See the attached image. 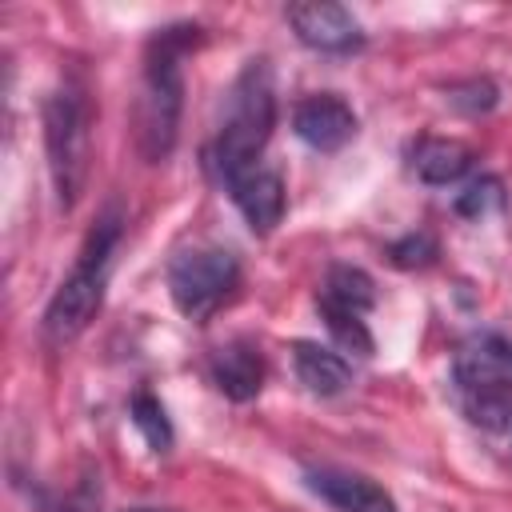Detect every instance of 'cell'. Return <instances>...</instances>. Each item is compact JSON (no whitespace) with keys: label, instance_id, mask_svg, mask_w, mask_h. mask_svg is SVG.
I'll return each mask as SVG.
<instances>
[{"label":"cell","instance_id":"cell-12","mask_svg":"<svg viewBox=\"0 0 512 512\" xmlns=\"http://www.w3.org/2000/svg\"><path fill=\"white\" fill-rule=\"evenodd\" d=\"M476 164V152L464 144V140H448V136H424L408 148V168L416 180L432 184V188H444V184H456L468 168Z\"/></svg>","mask_w":512,"mask_h":512},{"label":"cell","instance_id":"cell-11","mask_svg":"<svg viewBox=\"0 0 512 512\" xmlns=\"http://www.w3.org/2000/svg\"><path fill=\"white\" fill-rule=\"evenodd\" d=\"M228 192L256 236L276 232V224L284 220V180L276 168H252L248 176L228 184Z\"/></svg>","mask_w":512,"mask_h":512},{"label":"cell","instance_id":"cell-9","mask_svg":"<svg viewBox=\"0 0 512 512\" xmlns=\"http://www.w3.org/2000/svg\"><path fill=\"white\" fill-rule=\"evenodd\" d=\"M304 484L328 500L340 512H396V500L388 488H380L376 480L360 476V472H344V468H308Z\"/></svg>","mask_w":512,"mask_h":512},{"label":"cell","instance_id":"cell-20","mask_svg":"<svg viewBox=\"0 0 512 512\" xmlns=\"http://www.w3.org/2000/svg\"><path fill=\"white\" fill-rule=\"evenodd\" d=\"M448 104L468 112V116H480V112H492L500 104V88L488 76H472V80L448 88Z\"/></svg>","mask_w":512,"mask_h":512},{"label":"cell","instance_id":"cell-8","mask_svg":"<svg viewBox=\"0 0 512 512\" xmlns=\"http://www.w3.org/2000/svg\"><path fill=\"white\" fill-rule=\"evenodd\" d=\"M292 128H296V136L308 148H316V152H340L356 136V112H352V104L344 96L316 92V96H304L292 108Z\"/></svg>","mask_w":512,"mask_h":512},{"label":"cell","instance_id":"cell-21","mask_svg":"<svg viewBox=\"0 0 512 512\" xmlns=\"http://www.w3.org/2000/svg\"><path fill=\"white\" fill-rule=\"evenodd\" d=\"M48 512H100V476L92 468H84L80 484L72 492H64L56 504H48Z\"/></svg>","mask_w":512,"mask_h":512},{"label":"cell","instance_id":"cell-3","mask_svg":"<svg viewBox=\"0 0 512 512\" xmlns=\"http://www.w3.org/2000/svg\"><path fill=\"white\" fill-rule=\"evenodd\" d=\"M116 240H120V216L108 212L96 220V228L88 232V240L80 248V260L72 264V272L60 280V288L52 292V300L44 308V336L52 344L76 340L92 324V316L100 312Z\"/></svg>","mask_w":512,"mask_h":512},{"label":"cell","instance_id":"cell-19","mask_svg":"<svg viewBox=\"0 0 512 512\" xmlns=\"http://www.w3.org/2000/svg\"><path fill=\"white\" fill-rule=\"evenodd\" d=\"M436 256H440V244H436V236L424 232V228H416V232H408V236H400V240L388 244V260H392L396 268H408V272L436 264Z\"/></svg>","mask_w":512,"mask_h":512},{"label":"cell","instance_id":"cell-7","mask_svg":"<svg viewBox=\"0 0 512 512\" xmlns=\"http://www.w3.org/2000/svg\"><path fill=\"white\" fill-rule=\"evenodd\" d=\"M452 380L460 392H512V340L496 332L464 340L452 356Z\"/></svg>","mask_w":512,"mask_h":512},{"label":"cell","instance_id":"cell-6","mask_svg":"<svg viewBox=\"0 0 512 512\" xmlns=\"http://www.w3.org/2000/svg\"><path fill=\"white\" fill-rule=\"evenodd\" d=\"M288 24L296 32V40L312 52H328V56H348L364 48V28L360 20L332 0H300L288 4Z\"/></svg>","mask_w":512,"mask_h":512},{"label":"cell","instance_id":"cell-22","mask_svg":"<svg viewBox=\"0 0 512 512\" xmlns=\"http://www.w3.org/2000/svg\"><path fill=\"white\" fill-rule=\"evenodd\" d=\"M128 512H172V508H128Z\"/></svg>","mask_w":512,"mask_h":512},{"label":"cell","instance_id":"cell-17","mask_svg":"<svg viewBox=\"0 0 512 512\" xmlns=\"http://www.w3.org/2000/svg\"><path fill=\"white\" fill-rule=\"evenodd\" d=\"M320 312H324V324H328V332L336 336V344L344 348V352H356V356H372V332L364 328V320L356 316V312H344V308H332V304H320Z\"/></svg>","mask_w":512,"mask_h":512},{"label":"cell","instance_id":"cell-14","mask_svg":"<svg viewBox=\"0 0 512 512\" xmlns=\"http://www.w3.org/2000/svg\"><path fill=\"white\" fill-rule=\"evenodd\" d=\"M320 304H332V308L364 316L376 304V284L356 264H332L328 276H324V288H320Z\"/></svg>","mask_w":512,"mask_h":512},{"label":"cell","instance_id":"cell-15","mask_svg":"<svg viewBox=\"0 0 512 512\" xmlns=\"http://www.w3.org/2000/svg\"><path fill=\"white\" fill-rule=\"evenodd\" d=\"M460 408L468 424L496 436H512V392H460Z\"/></svg>","mask_w":512,"mask_h":512},{"label":"cell","instance_id":"cell-10","mask_svg":"<svg viewBox=\"0 0 512 512\" xmlns=\"http://www.w3.org/2000/svg\"><path fill=\"white\" fill-rule=\"evenodd\" d=\"M208 376H212L216 392H224L236 404H248L264 388V356H260V348L252 340H228V344H220L212 352Z\"/></svg>","mask_w":512,"mask_h":512},{"label":"cell","instance_id":"cell-1","mask_svg":"<svg viewBox=\"0 0 512 512\" xmlns=\"http://www.w3.org/2000/svg\"><path fill=\"white\" fill-rule=\"evenodd\" d=\"M196 24L164 28L148 40L144 52V80L136 100V148L148 164H160L172 156L180 136V112H184V68L180 60L200 44Z\"/></svg>","mask_w":512,"mask_h":512},{"label":"cell","instance_id":"cell-18","mask_svg":"<svg viewBox=\"0 0 512 512\" xmlns=\"http://www.w3.org/2000/svg\"><path fill=\"white\" fill-rule=\"evenodd\" d=\"M504 204V180L500 176H480L472 180L460 196H456V212L464 220H484L488 212H496Z\"/></svg>","mask_w":512,"mask_h":512},{"label":"cell","instance_id":"cell-5","mask_svg":"<svg viewBox=\"0 0 512 512\" xmlns=\"http://www.w3.org/2000/svg\"><path fill=\"white\" fill-rule=\"evenodd\" d=\"M236 284H240V260H236V252L216 248V244L188 248L168 268L172 304L196 324H204L236 292Z\"/></svg>","mask_w":512,"mask_h":512},{"label":"cell","instance_id":"cell-13","mask_svg":"<svg viewBox=\"0 0 512 512\" xmlns=\"http://www.w3.org/2000/svg\"><path fill=\"white\" fill-rule=\"evenodd\" d=\"M292 364H296L300 384L312 396H340L352 384V364L340 352H332L316 340H296L292 344Z\"/></svg>","mask_w":512,"mask_h":512},{"label":"cell","instance_id":"cell-2","mask_svg":"<svg viewBox=\"0 0 512 512\" xmlns=\"http://www.w3.org/2000/svg\"><path fill=\"white\" fill-rule=\"evenodd\" d=\"M272 128H276L272 72L264 60H248V68L240 72V80L232 88L228 116L212 140V152H208V164L220 176V184H236L240 176L260 168V152L272 140Z\"/></svg>","mask_w":512,"mask_h":512},{"label":"cell","instance_id":"cell-4","mask_svg":"<svg viewBox=\"0 0 512 512\" xmlns=\"http://www.w3.org/2000/svg\"><path fill=\"white\" fill-rule=\"evenodd\" d=\"M44 152H48L56 204L68 212L76 208L88 184V160H92V104L84 88L60 84L44 100Z\"/></svg>","mask_w":512,"mask_h":512},{"label":"cell","instance_id":"cell-16","mask_svg":"<svg viewBox=\"0 0 512 512\" xmlns=\"http://www.w3.org/2000/svg\"><path fill=\"white\" fill-rule=\"evenodd\" d=\"M132 424H136V432L144 436V444L152 452H168L172 448V420H168L164 404L148 388H140L132 396Z\"/></svg>","mask_w":512,"mask_h":512}]
</instances>
